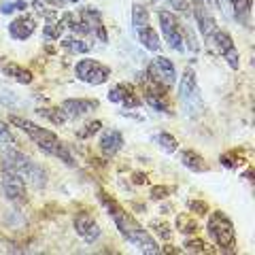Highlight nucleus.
Wrapping results in <instances>:
<instances>
[{"mask_svg":"<svg viewBox=\"0 0 255 255\" xmlns=\"http://www.w3.org/2000/svg\"><path fill=\"white\" fill-rule=\"evenodd\" d=\"M9 122H11L15 128H19L21 132H26L28 136L38 145V149H41L43 153L58 157V159H62L64 164H68V166H75V157H73V153L68 151V145H64V142H62L58 136H55L51 130H47V128H41V126L32 124V122H28V119H23V117H15V115L9 117Z\"/></svg>","mask_w":255,"mask_h":255,"instance_id":"f257e3e1","label":"nucleus"},{"mask_svg":"<svg viewBox=\"0 0 255 255\" xmlns=\"http://www.w3.org/2000/svg\"><path fill=\"white\" fill-rule=\"evenodd\" d=\"M0 159H2V170H9L23 179H30L34 187H43L47 183V172L38 164L32 162L26 153H21L17 147H11V145L4 147L0 151Z\"/></svg>","mask_w":255,"mask_h":255,"instance_id":"f03ea898","label":"nucleus"},{"mask_svg":"<svg viewBox=\"0 0 255 255\" xmlns=\"http://www.w3.org/2000/svg\"><path fill=\"white\" fill-rule=\"evenodd\" d=\"M113 219H115V226H117L119 232H122V236L126 238L128 243H132L138 251H142V253H159V247L153 241V236H151L147 230L132 217V215H128L122 209V211H117L113 215Z\"/></svg>","mask_w":255,"mask_h":255,"instance_id":"7ed1b4c3","label":"nucleus"},{"mask_svg":"<svg viewBox=\"0 0 255 255\" xmlns=\"http://www.w3.org/2000/svg\"><path fill=\"white\" fill-rule=\"evenodd\" d=\"M206 230L209 236L213 238V243L219 247L221 251H232L236 245V232H234V223L230 221V217L221 211H213L206 221Z\"/></svg>","mask_w":255,"mask_h":255,"instance_id":"20e7f679","label":"nucleus"},{"mask_svg":"<svg viewBox=\"0 0 255 255\" xmlns=\"http://www.w3.org/2000/svg\"><path fill=\"white\" fill-rule=\"evenodd\" d=\"M179 102L185 115L189 117H196L202 113V94L198 90V83H196V75L194 70L187 68L181 77V83H179Z\"/></svg>","mask_w":255,"mask_h":255,"instance_id":"39448f33","label":"nucleus"},{"mask_svg":"<svg viewBox=\"0 0 255 255\" xmlns=\"http://www.w3.org/2000/svg\"><path fill=\"white\" fill-rule=\"evenodd\" d=\"M157 17H159V28H162V34L166 38V43H168V47H172L174 51L183 53V51H185V45H183L181 21L174 17L172 13H168V11H159Z\"/></svg>","mask_w":255,"mask_h":255,"instance_id":"423d86ee","label":"nucleus"},{"mask_svg":"<svg viewBox=\"0 0 255 255\" xmlns=\"http://www.w3.org/2000/svg\"><path fill=\"white\" fill-rule=\"evenodd\" d=\"M75 73L83 83L100 85L111 77V68L105 66V64H100V62H96V60H81L77 64Z\"/></svg>","mask_w":255,"mask_h":255,"instance_id":"0eeeda50","label":"nucleus"},{"mask_svg":"<svg viewBox=\"0 0 255 255\" xmlns=\"http://www.w3.org/2000/svg\"><path fill=\"white\" fill-rule=\"evenodd\" d=\"M145 77L151 79V81H157L166 87H170V85H174V81H177V70H174V64L168 58L159 55V58H155L153 64H149Z\"/></svg>","mask_w":255,"mask_h":255,"instance_id":"6e6552de","label":"nucleus"},{"mask_svg":"<svg viewBox=\"0 0 255 255\" xmlns=\"http://www.w3.org/2000/svg\"><path fill=\"white\" fill-rule=\"evenodd\" d=\"M211 43H215L217 51L223 55V60L230 64V68L238 70V66H241V55H238V49H236V45H234V41H232V36H230L226 30H217V32L213 34Z\"/></svg>","mask_w":255,"mask_h":255,"instance_id":"1a4fd4ad","label":"nucleus"},{"mask_svg":"<svg viewBox=\"0 0 255 255\" xmlns=\"http://www.w3.org/2000/svg\"><path fill=\"white\" fill-rule=\"evenodd\" d=\"M191 9H194V17L198 21V28H200L202 36L211 43L213 34L217 32V21H215L211 9L206 6L204 0H191Z\"/></svg>","mask_w":255,"mask_h":255,"instance_id":"9d476101","label":"nucleus"},{"mask_svg":"<svg viewBox=\"0 0 255 255\" xmlns=\"http://www.w3.org/2000/svg\"><path fill=\"white\" fill-rule=\"evenodd\" d=\"M0 185H2L4 196L9 198L11 202H26V183L23 177L9 170H2V179H0Z\"/></svg>","mask_w":255,"mask_h":255,"instance_id":"9b49d317","label":"nucleus"},{"mask_svg":"<svg viewBox=\"0 0 255 255\" xmlns=\"http://www.w3.org/2000/svg\"><path fill=\"white\" fill-rule=\"evenodd\" d=\"M73 226H75V232L83 238L87 245L96 243L100 238V226L96 223V219L92 217L90 213H77L75 219H73Z\"/></svg>","mask_w":255,"mask_h":255,"instance_id":"f8f14e48","label":"nucleus"},{"mask_svg":"<svg viewBox=\"0 0 255 255\" xmlns=\"http://www.w3.org/2000/svg\"><path fill=\"white\" fill-rule=\"evenodd\" d=\"M109 100L111 102H119L126 109H138L140 107V98L136 96V90L128 83H119L113 90L109 92Z\"/></svg>","mask_w":255,"mask_h":255,"instance_id":"ddd939ff","label":"nucleus"},{"mask_svg":"<svg viewBox=\"0 0 255 255\" xmlns=\"http://www.w3.org/2000/svg\"><path fill=\"white\" fill-rule=\"evenodd\" d=\"M98 109V102L96 100H85V98H68L62 102V111L68 119H77V117H83L87 113Z\"/></svg>","mask_w":255,"mask_h":255,"instance_id":"4468645a","label":"nucleus"},{"mask_svg":"<svg viewBox=\"0 0 255 255\" xmlns=\"http://www.w3.org/2000/svg\"><path fill=\"white\" fill-rule=\"evenodd\" d=\"M34 30H36V19L30 17V15H21V17L11 21L9 34H11V38H15V41H26V38H30L34 34Z\"/></svg>","mask_w":255,"mask_h":255,"instance_id":"2eb2a0df","label":"nucleus"},{"mask_svg":"<svg viewBox=\"0 0 255 255\" xmlns=\"http://www.w3.org/2000/svg\"><path fill=\"white\" fill-rule=\"evenodd\" d=\"M79 17L85 21V26H87V30H90V34L94 32V34L98 36L102 43H107V41H109L107 30H105V23H102V15H100V11H96V9H83L81 13H79Z\"/></svg>","mask_w":255,"mask_h":255,"instance_id":"dca6fc26","label":"nucleus"},{"mask_svg":"<svg viewBox=\"0 0 255 255\" xmlns=\"http://www.w3.org/2000/svg\"><path fill=\"white\" fill-rule=\"evenodd\" d=\"M98 145L105 155H115L117 151L124 147V136L119 130H107V132H102Z\"/></svg>","mask_w":255,"mask_h":255,"instance_id":"f3484780","label":"nucleus"},{"mask_svg":"<svg viewBox=\"0 0 255 255\" xmlns=\"http://www.w3.org/2000/svg\"><path fill=\"white\" fill-rule=\"evenodd\" d=\"M181 164L185 166V168L194 170V172H204V170H209V166H206L204 157H202L200 153H196V151H191V149L181 151Z\"/></svg>","mask_w":255,"mask_h":255,"instance_id":"a211bd4d","label":"nucleus"},{"mask_svg":"<svg viewBox=\"0 0 255 255\" xmlns=\"http://www.w3.org/2000/svg\"><path fill=\"white\" fill-rule=\"evenodd\" d=\"M251 6H253V0H232L234 17L241 21L245 28H251Z\"/></svg>","mask_w":255,"mask_h":255,"instance_id":"6ab92c4d","label":"nucleus"},{"mask_svg":"<svg viewBox=\"0 0 255 255\" xmlns=\"http://www.w3.org/2000/svg\"><path fill=\"white\" fill-rule=\"evenodd\" d=\"M2 73H4L6 77H13L15 81H19V83H23V85L32 83V73H30L28 68L19 66V64H15V62L4 64V66H2Z\"/></svg>","mask_w":255,"mask_h":255,"instance_id":"aec40b11","label":"nucleus"},{"mask_svg":"<svg viewBox=\"0 0 255 255\" xmlns=\"http://www.w3.org/2000/svg\"><path fill=\"white\" fill-rule=\"evenodd\" d=\"M138 32V41L147 47L149 51H159V47H162V43H159V36H157V32H153V28H140L136 30Z\"/></svg>","mask_w":255,"mask_h":255,"instance_id":"412c9836","label":"nucleus"},{"mask_svg":"<svg viewBox=\"0 0 255 255\" xmlns=\"http://www.w3.org/2000/svg\"><path fill=\"white\" fill-rule=\"evenodd\" d=\"M132 23H134V30H140V28L149 26V13H147L145 6L134 4V9H132Z\"/></svg>","mask_w":255,"mask_h":255,"instance_id":"4be33fe9","label":"nucleus"},{"mask_svg":"<svg viewBox=\"0 0 255 255\" xmlns=\"http://www.w3.org/2000/svg\"><path fill=\"white\" fill-rule=\"evenodd\" d=\"M177 230L181 234H196L198 232V223L189 217V215L185 213H181L179 217H177Z\"/></svg>","mask_w":255,"mask_h":255,"instance_id":"5701e85b","label":"nucleus"},{"mask_svg":"<svg viewBox=\"0 0 255 255\" xmlns=\"http://www.w3.org/2000/svg\"><path fill=\"white\" fill-rule=\"evenodd\" d=\"M155 142L159 147H162L166 153H174V151H177V147H179V142H177V138L174 136H170L168 132H162V134H157L155 136Z\"/></svg>","mask_w":255,"mask_h":255,"instance_id":"b1692460","label":"nucleus"},{"mask_svg":"<svg viewBox=\"0 0 255 255\" xmlns=\"http://www.w3.org/2000/svg\"><path fill=\"white\" fill-rule=\"evenodd\" d=\"M151 230H153V234H157L162 241H170V236H172L170 223L162 221V219H153V221H151Z\"/></svg>","mask_w":255,"mask_h":255,"instance_id":"393cba45","label":"nucleus"},{"mask_svg":"<svg viewBox=\"0 0 255 255\" xmlns=\"http://www.w3.org/2000/svg\"><path fill=\"white\" fill-rule=\"evenodd\" d=\"M38 115L49 119V122L55 124V126H62L64 122H66V115H64L62 109H38Z\"/></svg>","mask_w":255,"mask_h":255,"instance_id":"a878e982","label":"nucleus"},{"mask_svg":"<svg viewBox=\"0 0 255 255\" xmlns=\"http://www.w3.org/2000/svg\"><path fill=\"white\" fill-rule=\"evenodd\" d=\"M64 47H66L68 51H73V53H87L92 49L87 43L83 41H79V38H64Z\"/></svg>","mask_w":255,"mask_h":255,"instance_id":"bb28decb","label":"nucleus"},{"mask_svg":"<svg viewBox=\"0 0 255 255\" xmlns=\"http://www.w3.org/2000/svg\"><path fill=\"white\" fill-rule=\"evenodd\" d=\"M62 30H64V23L62 21H53V23L49 21L45 26V30H43V36L47 38V41H49V38H51V41H55V38H60Z\"/></svg>","mask_w":255,"mask_h":255,"instance_id":"cd10ccee","label":"nucleus"},{"mask_svg":"<svg viewBox=\"0 0 255 255\" xmlns=\"http://www.w3.org/2000/svg\"><path fill=\"white\" fill-rule=\"evenodd\" d=\"M98 198H100L102 206H105V209L109 211V215H111V217H113V215H115L117 211H122V206H119V204L113 200V198H111V196L107 194V191H100V194H98Z\"/></svg>","mask_w":255,"mask_h":255,"instance_id":"c85d7f7f","label":"nucleus"},{"mask_svg":"<svg viewBox=\"0 0 255 255\" xmlns=\"http://www.w3.org/2000/svg\"><path fill=\"white\" fill-rule=\"evenodd\" d=\"M100 128H102V122H90V124H85V126L81 128V130L77 132V136L87 140L90 136H94L96 132H100Z\"/></svg>","mask_w":255,"mask_h":255,"instance_id":"c756f323","label":"nucleus"},{"mask_svg":"<svg viewBox=\"0 0 255 255\" xmlns=\"http://www.w3.org/2000/svg\"><path fill=\"white\" fill-rule=\"evenodd\" d=\"M0 145H11V147L17 145V140H15L9 128L4 126V122H0Z\"/></svg>","mask_w":255,"mask_h":255,"instance_id":"7c9ffc66","label":"nucleus"},{"mask_svg":"<svg viewBox=\"0 0 255 255\" xmlns=\"http://www.w3.org/2000/svg\"><path fill=\"white\" fill-rule=\"evenodd\" d=\"M26 9V2L23 0H15V2H4L2 6H0V11H2L4 15H11L15 11H23Z\"/></svg>","mask_w":255,"mask_h":255,"instance_id":"2f4dec72","label":"nucleus"},{"mask_svg":"<svg viewBox=\"0 0 255 255\" xmlns=\"http://www.w3.org/2000/svg\"><path fill=\"white\" fill-rule=\"evenodd\" d=\"M185 251H189V253H204L206 245L202 241H185Z\"/></svg>","mask_w":255,"mask_h":255,"instance_id":"473e14b6","label":"nucleus"},{"mask_svg":"<svg viewBox=\"0 0 255 255\" xmlns=\"http://www.w3.org/2000/svg\"><path fill=\"white\" fill-rule=\"evenodd\" d=\"M166 196H170V189L166 185H153L151 187V198H153V200H162V198H166Z\"/></svg>","mask_w":255,"mask_h":255,"instance_id":"72a5a7b5","label":"nucleus"},{"mask_svg":"<svg viewBox=\"0 0 255 255\" xmlns=\"http://www.w3.org/2000/svg\"><path fill=\"white\" fill-rule=\"evenodd\" d=\"M221 164L228 166V168H236L241 164V157H236V153H223L221 155Z\"/></svg>","mask_w":255,"mask_h":255,"instance_id":"f704fd0d","label":"nucleus"},{"mask_svg":"<svg viewBox=\"0 0 255 255\" xmlns=\"http://www.w3.org/2000/svg\"><path fill=\"white\" fill-rule=\"evenodd\" d=\"M189 211L198 213V215H204L206 211H209V204H206L204 200H189Z\"/></svg>","mask_w":255,"mask_h":255,"instance_id":"c9c22d12","label":"nucleus"},{"mask_svg":"<svg viewBox=\"0 0 255 255\" xmlns=\"http://www.w3.org/2000/svg\"><path fill=\"white\" fill-rule=\"evenodd\" d=\"M0 100L6 102V105H15V102H17V100H15L13 96H11V92L4 90V87H0Z\"/></svg>","mask_w":255,"mask_h":255,"instance_id":"e433bc0d","label":"nucleus"},{"mask_svg":"<svg viewBox=\"0 0 255 255\" xmlns=\"http://www.w3.org/2000/svg\"><path fill=\"white\" fill-rule=\"evenodd\" d=\"M170 4H172L177 11H185V9H187V0H170Z\"/></svg>","mask_w":255,"mask_h":255,"instance_id":"4c0bfd02","label":"nucleus"},{"mask_svg":"<svg viewBox=\"0 0 255 255\" xmlns=\"http://www.w3.org/2000/svg\"><path fill=\"white\" fill-rule=\"evenodd\" d=\"M47 2H51L55 6H64V4H75V2H81V0H47Z\"/></svg>","mask_w":255,"mask_h":255,"instance_id":"58836bf2","label":"nucleus"},{"mask_svg":"<svg viewBox=\"0 0 255 255\" xmlns=\"http://www.w3.org/2000/svg\"><path fill=\"white\" fill-rule=\"evenodd\" d=\"M132 181H134V183H138V185H142V183L147 181V177H145L142 172H134V174H132Z\"/></svg>","mask_w":255,"mask_h":255,"instance_id":"ea45409f","label":"nucleus"},{"mask_svg":"<svg viewBox=\"0 0 255 255\" xmlns=\"http://www.w3.org/2000/svg\"><path fill=\"white\" fill-rule=\"evenodd\" d=\"M209 2L215 6V9H219V0H209Z\"/></svg>","mask_w":255,"mask_h":255,"instance_id":"a19ab883","label":"nucleus"}]
</instances>
